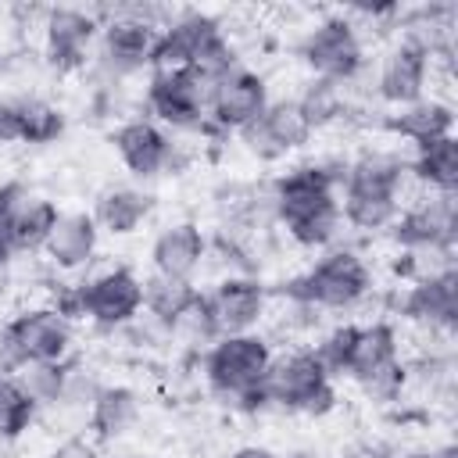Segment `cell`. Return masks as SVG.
<instances>
[{
	"label": "cell",
	"instance_id": "6da1fadb",
	"mask_svg": "<svg viewBox=\"0 0 458 458\" xmlns=\"http://www.w3.org/2000/svg\"><path fill=\"white\" fill-rule=\"evenodd\" d=\"M347 165H297L272 179L268 204L272 218L286 225L290 240L308 250H326L340 236V182Z\"/></svg>",
	"mask_w": 458,
	"mask_h": 458
},
{
	"label": "cell",
	"instance_id": "7a4b0ae2",
	"mask_svg": "<svg viewBox=\"0 0 458 458\" xmlns=\"http://www.w3.org/2000/svg\"><path fill=\"white\" fill-rule=\"evenodd\" d=\"M408 161L394 150H365L340 182V218L358 233H383L401 211Z\"/></svg>",
	"mask_w": 458,
	"mask_h": 458
},
{
	"label": "cell",
	"instance_id": "3957f363",
	"mask_svg": "<svg viewBox=\"0 0 458 458\" xmlns=\"http://www.w3.org/2000/svg\"><path fill=\"white\" fill-rule=\"evenodd\" d=\"M372 290V272L358 250L326 247L301 276L286 283V301L308 311H347L361 304Z\"/></svg>",
	"mask_w": 458,
	"mask_h": 458
},
{
	"label": "cell",
	"instance_id": "277c9868",
	"mask_svg": "<svg viewBox=\"0 0 458 458\" xmlns=\"http://www.w3.org/2000/svg\"><path fill=\"white\" fill-rule=\"evenodd\" d=\"M272 347L258 333H236L211 340L204 354V379L215 397L236 408H261V383L272 365Z\"/></svg>",
	"mask_w": 458,
	"mask_h": 458
},
{
	"label": "cell",
	"instance_id": "5b68a950",
	"mask_svg": "<svg viewBox=\"0 0 458 458\" xmlns=\"http://www.w3.org/2000/svg\"><path fill=\"white\" fill-rule=\"evenodd\" d=\"M236 64V54L225 39V29L200 11H186L172 21L161 25L154 54H150V68H200L208 75H222Z\"/></svg>",
	"mask_w": 458,
	"mask_h": 458
},
{
	"label": "cell",
	"instance_id": "8992f818",
	"mask_svg": "<svg viewBox=\"0 0 458 458\" xmlns=\"http://www.w3.org/2000/svg\"><path fill=\"white\" fill-rule=\"evenodd\" d=\"M261 408L301 411L318 419L336 408L333 376L322 369L315 351H290L283 358H272L261 383Z\"/></svg>",
	"mask_w": 458,
	"mask_h": 458
},
{
	"label": "cell",
	"instance_id": "52a82bcc",
	"mask_svg": "<svg viewBox=\"0 0 458 458\" xmlns=\"http://www.w3.org/2000/svg\"><path fill=\"white\" fill-rule=\"evenodd\" d=\"M161 21L150 7H118L100 21L97 36V68L107 82L129 79L150 64Z\"/></svg>",
	"mask_w": 458,
	"mask_h": 458
},
{
	"label": "cell",
	"instance_id": "ba28073f",
	"mask_svg": "<svg viewBox=\"0 0 458 458\" xmlns=\"http://www.w3.org/2000/svg\"><path fill=\"white\" fill-rule=\"evenodd\" d=\"M215 75L200 68H157L147 82V111L165 129H204Z\"/></svg>",
	"mask_w": 458,
	"mask_h": 458
},
{
	"label": "cell",
	"instance_id": "9c48e42d",
	"mask_svg": "<svg viewBox=\"0 0 458 458\" xmlns=\"http://www.w3.org/2000/svg\"><path fill=\"white\" fill-rule=\"evenodd\" d=\"M297 54L311 68L315 79H326L336 86L351 82L365 68V43L358 36V25L344 14L322 18L315 29H308Z\"/></svg>",
	"mask_w": 458,
	"mask_h": 458
},
{
	"label": "cell",
	"instance_id": "30bf717a",
	"mask_svg": "<svg viewBox=\"0 0 458 458\" xmlns=\"http://www.w3.org/2000/svg\"><path fill=\"white\" fill-rule=\"evenodd\" d=\"M75 293H79V318H89L104 329L129 326L143 311V279L125 265L89 276L86 283L75 286Z\"/></svg>",
	"mask_w": 458,
	"mask_h": 458
},
{
	"label": "cell",
	"instance_id": "8fae6325",
	"mask_svg": "<svg viewBox=\"0 0 458 458\" xmlns=\"http://www.w3.org/2000/svg\"><path fill=\"white\" fill-rule=\"evenodd\" d=\"M4 333L18 354V365H43V361H68L75 329L72 318H64L57 308L39 304L11 315L4 322Z\"/></svg>",
	"mask_w": 458,
	"mask_h": 458
},
{
	"label": "cell",
	"instance_id": "7c38bea8",
	"mask_svg": "<svg viewBox=\"0 0 458 458\" xmlns=\"http://www.w3.org/2000/svg\"><path fill=\"white\" fill-rule=\"evenodd\" d=\"M390 233L408 250L451 254L454 236H458V200H454V193H429V197L401 208Z\"/></svg>",
	"mask_w": 458,
	"mask_h": 458
},
{
	"label": "cell",
	"instance_id": "4fadbf2b",
	"mask_svg": "<svg viewBox=\"0 0 458 458\" xmlns=\"http://www.w3.org/2000/svg\"><path fill=\"white\" fill-rule=\"evenodd\" d=\"M268 304V290L254 276H225L204 293V315L208 326L218 336H236V333H254Z\"/></svg>",
	"mask_w": 458,
	"mask_h": 458
},
{
	"label": "cell",
	"instance_id": "5bb4252c",
	"mask_svg": "<svg viewBox=\"0 0 458 458\" xmlns=\"http://www.w3.org/2000/svg\"><path fill=\"white\" fill-rule=\"evenodd\" d=\"M268 107V86L254 68L233 64L222 72L211 86V104H208V125L218 132H240L247 129L261 111Z\"/></svg>",
	"mask_w": 458,
	"mask_h": 458
},
{
	"label": "cell",
	"instance_id": "9a60e30c",
	"mask_svg": "<svg viewBox=\"0 0 458 458\" xmlns=\"http://www.w3.org/2000/svg\"><path fill=\"white\" fill-rule=\"evenodd\" d=\"M311 122L297 107V100H268V107L236 136L243 140V150L258 161H279L293 150H301L311 140Z\"/></svg>",
	"mask_w": 458,
	"mask_h": 458
},
{
	"label": "cell",
	"instance_id": "2e32d148",
	"mask_svg": "<svg viewBox=\"0 0 458 458\" xmlns=\"http://www.w3.org/2000/svg\"><path fill=\"white\" fill-rule=\"evenodd\" d=\"M100 36V18L82 7H50L43 14V43L47 61L57 72H75L86 64L93 43Z\"/></svg>",
	"mask_w": 458,
	"mask_h": 458
},
{
	"label": "cell",
	"instance_id": "e0dca14e",
	"mask_svg": "<svg viewBox=\"0 0 458 458\" xmlns=\"http://www.w3.org/2000/svg\"><path fill=\"white\" fill-rule=\"evenodd\" d=\"M111 143L136 179H157L175 165V143L154 118H125L111 132Z\"/></svg>",
	"mask_w": 458,
	"mask_h": 458
},
{
	"label": "cell",
	"instance_id": "ac0fdd59",
	"mask_svg": "<svg viewBox=\"0 0 458 458\" xmlns=\"http://www.w3.org/2000/svg\"><path fill=\"white\" fill-rule=\"evenodd\" d=\"M401 315L426 329L451 333L458 322V272L451 265H444V268L415 279L408 286V293L401 297Z\"/></svg>",
	"mask_w": 458,
	"mask_h": 458
},
{
	"label": "cell",
	"instance_id": "d6986e66",
	"mask_svg": "<svg viewBox=\"0 0 458 458\" xmlns=\"http://www.w3.org/2000/svg\"><path fill=\"white\" fill-rule=\"evenodd\" d=\"M208 258V236L197 222H172L150 243V265L168 279H193Z\"/></svg>",
	"mask_w": 458,
	"mask_h": 458
},
{
	"label": "cell",
	"instance_id": "ffe728a7",
	"mask_svg": "<svg viewBox=\"0 0 458 458\" xmlns=\"http://www.w3.org/2000/svg\"><path fill=\"white\" fill-rule=\"evenodd\" d=\"M429 72H433V61L426 54H419L415 47L408 43H397L383 64H379V75H376V93L379 100L394 104V107H404V104H415L426 97V82H429Z\"/></svg>",
	"mask_w": 458,
	"mask_h": 458
},
{
	"label": "cell",
	"instance_id": "44dd1931",
	"mask_svg": "<svg viewBox=\"0 0 458 458\" xmlns=\"http://www.w3.org/2000/svg\"><path fill=\"white\" fill-rule=\"evenodd\" d=\"M97 243H100V229L89 211H61L57 225L50 229V236L43 243V254L54 268L75 272L93 261Z\"/></svg>",
	"mask_w": 458,
	"mask_h": 458
},
{
	"label": "cell",
	"instance_id": "7402d4cb",
	"mask_svg": "<svg viewBox=\"0 0 458 458\" xmlns=\"http://www.w3.org/2000/svg\"><path fill=\"white\" fill-rule=\"evenodd\" d=\"M401 361V344H397V329L390 322H354V336H351V351H347V365L344 376H351L358 386L386 369H394Z\"/></svg>",
	"mask_w": 458,
	"mask_h": 458
},
{
	"label": "cell",
	"instance_id": "603a6c76",
	"mask_svg": "<svg viewBox=\"0 0 458 458\" xmlns=\"http://www.w3.org/2000/svg\"><path fill=\"white\" fill-rule=\"evenodd\" d=\"M140 411H143V401H140V394L132 386H125V383H100V390L93 394L86 426H89V433L97 440H118V437H125L140 422Z\"/></svg>",
	"mask_w": 458,
	"mask_h": 458
},
{
	"label": "cell",
	"instance_id": "cb8c5ba5",
	"mask_svg": "<svg viewBox=\"0 0 458 458\" xmlns=\"http://www.w3.org/2000/svg\"><path fill=\"white\" fill-rule=\"evenodd\" d=\"M386 129L394 136H401L404 143H411V147H426L433 140L454 136V107L437 100V97H422L415 104L397 107L386 118Z\"/></svg>",
	"mask_w": 458,
	"mask_h": 458
},
{
	"label": "cell",
	"instance_id": "d4e9b609",
	"mask_svg": "<svg viewBox=\"0 0 458 458\" xmlns=\"http://www.w3.org/2000/svg\"><path fill=\"white\" fill-rule=\"evenodd\" d=\"M154 215V193L140 186H107L93 204L97 229L111 236H132Z\"/></svg>",
	"mask_w": 458,
	"mask_h": 458
},
{
	"label": "cell",
	"instance_id": "484cf974",
	"mask_svg": "<svg viewBox=\"0 0 458 458\" xmlns=\"http://www.w3.org/2000/svg\"><path fill=\"white\" fill-rule=\"evenodd\" d=\"M197 301H200V290L190 279H168L157 272L143 279V311L165 329H172Z\"/></svg>",
	"mask_w": 458,
	"mask_h": 458
},
{
	"label": "cell",
	"instance_id": "4316f807",
	"mask_svg": "<svg viewBox=\"0 0 458 458\" xmlns=\"http://www.w3.org/2000/svg\"><path fill=\"white\" fill-rule=\"evenodd\" d=\"M408 172L429 193H458V140L444 136V140H433L426 147H415Z\"/></svg>",
	"mask_w": 458,
	"mask_h": 458
},
{
	"label": "cell",
	"instance_id": "83f0119b",
	"mask_svg": "<svg viewBox=\"0 0 458 458\" xmlns=\"http://www.w3.org/2000/svg\"><path fill=\"white\" fill-rule=\"evenodd\" d=\"M64 132V111L47 97H18V143L47 147Z\"/></svg>",
	"mask_w": 458,
	"mask_h": 458
},
{
	"label": "cell",
	"instance_id": "f1b7e54d",
	"mask_svg": "<svg viewBox=\"0 0 458 458\" xmlns=\"http://www.w3.org/2000/svg\"><path fill=\"white\" fill-rule=\"evenodd\" d=\"M36 415H39V408L25 394L18 376H4L0 372V440H18L36 422Z\"/></svg>",
	"mask_w": 458,
	"mask_h": 458
},
{
	"label": "cell",
	"instance_id": "f546056e",
	"mask_svg": "<svg viewBox=\"0 0 458 458\" xmlns=\"http://www.w3.org/2000/svg\"><path fill=\"white\" fill-rule=\"evenodd\" d=\"M72 361H43V365H21L14 376L25 386V394L36 401V408H54L57 397L64 394Z\"/></svg>",
	"mask_w": 458,
	"mask_h": 458
},
{
	"label": "cell",
	"instance_id": "4dcf8cb0",
	"mask_svg": "<svg viewBox=\"0 0 458 458\" xmlns=\"http://www.w3.org/2000/svg\"><path fill=\"white\" fill-rule=\"evenodd\" d=\"M297 100V107L304 111V118L311 122V129H322V125H329V122H336L340 114H344V86H336V82H326V79H311L308 86H304V93L301 97H293Z\"/></svg>",
	"mask_w": 458,
	"mask_h": 458
},
{
	"label": "cell",
	"instance_id": "1f68e13d",
	"mask_svg": "<svg viewBox=\"0 0 458 458\" xmlns=\"http://www.w3.org/2000/svg\"><path fill=\"white\" fill-rule=\"evenodd\" d=\"M351 336H354V322H347V326H336V329H329L311 351H315V358L322 361V369L329 372V376H344V365H347V351H351Z\"/></svg>",
	"mask_w": 458,
	"mask_h": 458
},
{
	"label": "cell",
	"instance_id": "d6a6232c",
	"mask_svg": "<svg viewBox=\"0 0 458 458\" xmlns=\"http://www.w3.org/2000/svg\"><path fill=\"white\" fill-rule=\"evenodd\" d=\"M47 458H97V447H93V440L72 433V437H64Z\"/></svg>",
	"mask_w": 458,
	"mask_h": 458
},
{
	"label": "cell",
	"instance_id": "836d02e7",
	"mask_svg": "<svg viewBox=\"0 0 458 458\" xmlns=\"http://www.w3.org/2000/svg\"><path fill=\"white\" fill-rule=\"evenodd\" d=\"M0 143H18V97H0Z\"/></svg>",
	"mask_w": 458,
	"mask_h": 458
},
{
	"label": "cell",
	"instance_id": "e575fe53",
	"mask_svg": "<svg viewBox=\"0 0 458 458\" xmlns=\"http://www.w3.org/2000/svg\"><path fill=\"white\" fill-rule=\"evenodd\" d=\"M229 458H279V454L268 451V447H261V444H243V447H236Z\"/></svg>",
	"mask_w": 458,
	"mask_h": 458
},
{
	"label": "cell",
	"instance_id": "d590c367",
	"mask_svg": "<svg viewBox=\"0 0 458 458\" xmlns=\"http://www.w3.org/2000/svg\"><path fill=\"white\" fill-rule=\"evenodd\" d=\"M11 283H14V276H11V261L0 258V301L11 293Z\"/></svg>",
	"mask_w": 458,
	"mask_h": 458
},
{
	"label": "cell",
	"instance_id": "8d00e7d4",
	"mask_svg": "<svg viewBox=\"0 0 458 458\" xmlns=\"http://www.w3.org/2000/svg\"><path fill=\"white\" fill-rule=\"evenodd\" d=\"M415 458H454V447H440V451H429V454H415Z\"/></svg>",
	"mask_w": 458,
	"mask_h": 458
},
{
	"label": "cell",
	"instance_id": "74e56055",
	"mask_svg": "<svg viewBox=\"0 0 458 458\" xmlns=\"http://www.w3.org/2000/svg\"><path fill=\"white\" fill-rule=\"evenodd\" d=\"M0 458H4V451H0Z\"/></svg>",
	"mask_w": 458,
	"mask_h": 458
}]
</instances>
